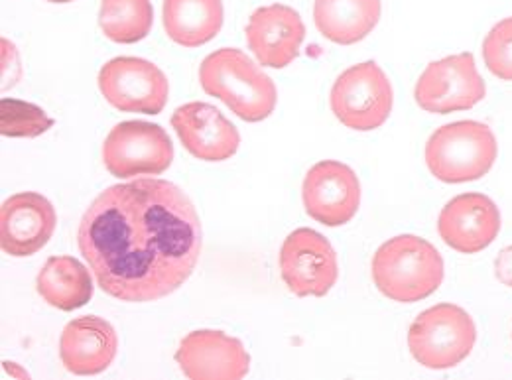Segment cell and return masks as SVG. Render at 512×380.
<instances>
[{
	"mask_svg": "<svg viewBox=\"0 0 512 380\" xmlns=\"http://www.w3.org/2000/svg\"><path fill=\"white\" fill-rule=\"evenodd\" d=\"M77 245L105 294L144 304L188 282L203 231L186 191L146 178L99 193L81 217Z\"/></svg>",
	"mask_w": 512,
	"mask_h": 380,
	"instance_id": "obj_1",
	"label": "cell"
},
{
	"mask_svg": "<svg viewBox=\"0 0 512 380\" xmlns=\"http://www.w3.org/2000/svg\"><path fill=\"white\" fill-rule=\"evenodd\" d=\"M199 83L207 95L223 101L247 123H260L276 109L274 81L237 48L209 54L199 65Z\"/></svg>",
	"mask_w": 512,
	"mask_h": 380,
	"instance_id": "obj_2",
	"label": "cell"
},
{
	"mask_svg": "<svg viewBox=\"0 0 512 380\" xmlns=\"http://www.w3.org/2000/svg\"><path fill=\"white\" fill-rule=\"evenodd\" d=\"M371 274L377 290L388 300L414 304L442 286L444 258L432 243L416 235H398L375 253Z\"/></svg>",
	"mask_w": 512,
	"mask_h": 380,
	"instance_id": "obj_3",
	"label": "cell"
},
{
	"mask_svg": "<svg viewBox=\"0 0 512 380\" xmlns=\"http://www.w3.org/2000/svg\"><path fill=\"white\" fill-rule=\"evenodd\" d=\"M493 130L477 121H457L438 128L426 144V164L434 178L465 184L487 176L497 160Z\"/></svg>",
	"mask_w": 512,
	"mask_h": 380,
	"instance_id": "obj_4",
	"label": "cell"
},
{
	"mask_svg": "<svg viewBox=\"0 0 512 380\" xmlns=\"http://www.w3.org/2000/svg\"><path fill=\"white\" fill-rule=\"evenodd\" d=\"M477 341L473 317L455 304H438L414 319L408 329V349L418 365L446 371L465 361Z\"/></svg>",
	"mask_w": 512,
	"mask_h": 380,
	"instance_id": "obj_5",
	"label": "cell"
},
{
	"mask_svg": "<svg viewBox=\"0 0 512 380\" xmlns=\"http://www.w3.org/2000/svg\"><path fill=\"white\" fill-rule=\"evenodd\" d=\"M329 103L341 125L367 132L386 123L392 111L394 93L381 65L363 62L345 69L337 77Z\"/></svg>",
	"mask_w": 512,
	"mask_h": 380,
	"instance_id": "obj_6",
	"label": "cell"
},
{
	"mask_svg": "<svg viewBox=\"0 0 512 380\" xmlns=\"http://www.w3.org/2000/svg\"><path fill=\"white\" fill-rule=\"evenodd\" d=\"M174 144L160 125L127 121L113 128L103 142V164L119 180L158 176L172 166Z\"/></svg>",
	"mask_w": 512,
	"mask_h": 380,
	"instance_id": "obj_7",
	"label": "cell"
},
{
	"mask_svg": "<svg viewBox=\"0 0 512 380\" xmlns=\"http://www.w3.org/2000/svg\"><path fill=\"white\" fill-rule=\"evenodd\" d=\"M485 95L487 85L469 52L432 62L424 69L414 89L418 107L436 115L469 111L479 105Z\"/></svg>",
	"mask_w": 512,
	"mask_h": 380,
	"instance_id": "obj_8",
	"label": "cell"
},
{
	"mask_svg": "<svg viewBox=\"0 0 512 380\" xmlns=\"http://www.w3.org/2000/svg\"><path fill=\"white\" fill-rule=\"evenodd\" d=\"M280 274L288 290L300 298H323L339 278L337 254L314 229L292 231L280 249Z\"/></svg>",
	"mask_w": 512,
	"mask_h": 380,
	"instance_id": "obj_9",
	"label": "cell"
},
{
	"mask_svg": "<svg viewBox=\"0 0 512 380\" xmlns=\"http://www.w3.org/2000/svg\"><path fill=\"white\" fill-rule=\"evenodd\" d=\"M99 91L123 113L158 115L168 103V79L158 65L142 58H115L99 71Z\"/></svg>",
	"mask_w": 512,
	"mask_h": 380,
	"instance_id": "obj_10",
	"label": "cell"
},
{
	"mask_svg": "<svg viewBox=\"0 0 512 380\" xmlns=\"http://www.w3.org/2000/svg\"><path fill=\"white\" fill-rule=\"evenodd\" d=\"M302 199L306 213L325 227L349 223L361 205V184L353 168L337 160H323L304 178Z\"/></svg>",
	"mask_w": 512,
	"mask_h": 380,
	"instance_id": "obj_11",
	"label": "cell"
},
{
	"mask_svg": "<svg viewBox=\"0 0 512 380\" xmlns=\"http://www.w3.org/2000/svg\"><path fill=\"white\" fill-rule=\"evenodd\" d=\"M176 363L190 380L245 379L251 369L245 345L213 329L188 333L176 351Z\"/></svg>",
	"mask_w": 512,
	"mask_h": 380,
	"instance_id": "obj_12",
	"label": "cell"
},
{
	"mask_svg": "<svg viewBox=\"0 0 512 380\" xmlns=\"http://www.w3.org/2000/svg\"><path fill=\"white\" fill-rule=\"evenodd\" d=\"M56 225V209L44 195H10L0 209V247L10 256H32L50 243Z\"/></svg>",
	"mask_w": 512,
	"mask_h": 380,
	"instance_id": "obj_13",
	"label": "cell"
},
{
	"mask_svg": "<svg viewBox=\"0 0 512 380\" xmlns=\"http://www.w3.org/2000/svg\"><path fill=\"white\" fill-rule=\"evenodd\" d=\"M501 231V211L483 193L453 197L438 217V233L449 249L461 254L485 251Z\"/></svg>",
	"mask_w": 512,
	"mask_h": 380,
	"instance_id": "obj_14",
	"label": "cell"
},
{
	"mask_svg": "<svg viewBox=\"0 0 512 380\" xmlns=\"http://www.w3.org/2000/svg\"><path fill=\"white\" fill-rule=\"evenodd\" d=\"M245 34L258 64L282 69L300 56L306 26L292 6L270 4L251 14Z\"/></svg>",
	"mask_w": 512,
	"mask_h": 380,
	"instance_id": "obj_15",
	"label": "cell"
},
{
	"mask_svg": "<svg viewBox=\"0 0 512 380\" xmlns=\"http://www.w3.org/2000/svg\"><path fill=\"white\" fill-rule=\"evenodd\" d=\"M172 128L182 146L203 162H223L237 154L241 134L225 115L207 103H188L174 111Z\"/></svg>",
	"mask_w": 512,
	"mask_h": 380,
	"instance_id": "obj_16",
	"label": "cell"
},
{
	"mask_svg": "<svg viewBox=\"0 0 512 380\" xmlns=\"http://www.w3.org/2000/svg\"><path fill=\"white\" fill-rule=\"evenodd\" d=\"M119 351L115 327L97 316L79 317L65 325L60 339V359L65 369L79 377L107 371Z\"/></svg>",
	"mask_w": 512,
	"mask_h": 380,
	"instance_id": "obj_17",
	"label": "cell"
},
{
	"mask_svg": "<svg viewBox=\"0 0 512 380\" xmlns=\"http://www.w3.org/2000/svg\"><path fill=\"white\" fill-rule=\"evenodd\" d=\"M381 12V0H316L314 22L329 42L353 46L377 28Z\"/></svg>",
	"mask_w": 512,
	"mask_h": 380,
	"instance_id": "obj_18",
	"label": "cell"
},
{
	"mask_svg": "<svg viewBox=\"0 0 512 380\" xmlns=\"http://www.w3.org/2000/svg\"><path fill=\"white\" fill-rule=\"evenodd\" d=\"M223 0H164V30L182 48L211 42L223 26Z\"/></svg>",
	"mask_w": 512,
	"mask_h": 380,
	"instance_id": "obj_19",
	"label": "cell"
},
{
	"mask_svg": "<svg viewBox=\"0 0 512 380\" xmlns=\"http://www.w3.org/2000/svg\"><path fill=\"white\" fill-rule=\"evenodd\" d=\"M36 288L52 308L73 312L93 298V276L73 256H50L38 274Z\"/></svg>",
	"mask_w": 512,
	"mask_h": 380,
	"instance_id": "obj_20",
	"label": "cell"
},
{
	"mask_svg": "<svg viewBox=\"0 0 512 380\" xmlns=\"http://www.w3.org/2000/svg\"><path fill=\"white\" fill-rule=\"evenodd\" d=\"M154 8L150 0H101L99 26L117 44H136L150 34Z\"/></svg>",
	"mask_w": 512,
	"mask_h": 380,
	"instance_id": "obj_21",
	"label": "cell"
},
{
	"mask_svg": "<svg viewBox=\"0 0 512 380\" xmlns=\"http://www.w3.org/2000/svg\"><path fill=\"white\" fill-rule=\"evenodd\" d=\"M54 127L38 105L4 97L0 101V134L8 138H36Z\"/></svg>",
	"mask_w": 512,
	"mask_h": 380,
	"instance_id": "obj_22",
	"label": "cell"
},
{
	"mask_svg": "<svg viewBox=\"0 0 512 380\" xmlns=\"http://www.w3.org/2000/svg\"><path fill=\"white\" fill-rule=\"evenodd\" d=\"M483 60L495 77L512 81V18H505L491 28L483 42Z\"/></svg>",
	"mask_w": 512,
	"mask_h": 380,
	"instance_id": "obj_23",
	"label": "cell"
},
{
	"mask_svg": "<svg viewBox=\"0 0 512 380\" xmlns=\"http://www.w3.org/2000/svg\"><path fill=\"white\" fill-rule=\"evenodd\" d=\"M495 272H497V278L505 284V286H511L512 288V245L503 249L497 262H495Z\"/></svg>",
	"mask_w": 512,
	"mask_h": 380,
	"instance_id": "obj_24",
	"label": "cell"
},
{
	"mask_svg": "<svg viewBox=\"0 0 512 380\" xmlns=\"http://www.w3.org/2000/svg\"><path fill=\"white\" fill-rule=\"evenodd\" d=\"M2 367H4V371L8 373V375H12V377H16V379H30V375L24 371V369H20L16 363H2Z\"/></svg>",
	"mask_w": 512,
	"mask_h": 380,
	"instance_id": "obj_25",
	"label": "cell"
},
{
	"mask_svg": "<svg viewBox=\"0 0 512 380\" xmlns=\"http://www.w3.org/2000/svg\"><path fill=\"white\" fill-rule=\"evenodd\" d=\"M46 2H54V4H65V2H73V0H46Z\"/></svg>",
	"mask_w": 512,
	"mask_h": 380,
	"instance_id": "obj_26",
	"label": "cell"
}]
</instances>
